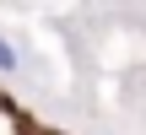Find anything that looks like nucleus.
Segmentation results:
<instances>
[{
  "instance_id": "obj_1",
  "label": "nucleus",
  "mask_w": 146,
  "mask_h": 135,
  "mask_svg": "<svg viewBox=\"0 0 146 135\" xmlns=\"http://www.w3.org/2000/svg\"><path fill=\"white\" fill-rule=\"evenodd\" d=\"M0 70H16V49H11L5 38H0Z\"/></svg>"
}]
</instances>
